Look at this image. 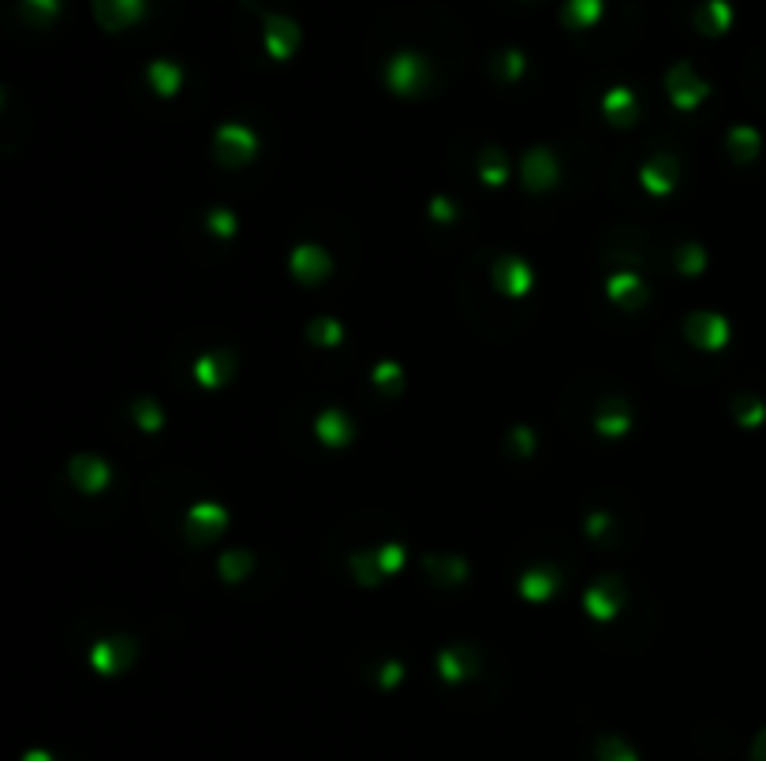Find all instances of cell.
Wrapping results in <instances>:
<instances>
[{
	"mask_svg": "<svg viewBox=\"0 0 766 761\" xmlns=\"http://www.w3.org/2000/svg\"><path fill=\"white\" fill-rule=\"evenodd\" d=\"M752 761H766V731L755 739V747H752Z\"/></svg>",
	"mask_w": 766,
	"mask_h": 761,
	"instance_id": "44",
	"label": "cell"
},
{
	"mask_svg": "<svg viewBox=\"0 0 766 761\" xmlns=\"http://www.w3.org/2000/svg\"><path fill=\"white\" fill-rule=\"evenodd\" d=\"M665 94H670L673 109L691 112V109H696L699 101L710 94V86L699 79L696 67H691V64H673L670 71H665Z\"/></svg>",
	"mask_w": 766,
	"mask_h": 761,
	"instance_id": "4",
	"label": "cell"
},
{
	"mask_svg": "<svg viewBox=\"0 0 766 761\" xmlns=\"http://www.w3.org/2000/svg\"><path fill=\"white\" fill-rule=\"evenodd\" d=\"M378 564H382L385 575L401 571V568H404V545H397V542H392V545H382V549H378Z\"/></svg>",
	"mask_w": 766,
	"mask_h": 761,
	"instance_id": "40",
	"label": "cell"
},
{
	"mask_svg": "<svg viewBox=\"0 0 766 761\" xmlns=\"http://www.w3.org/2000/svg\"><path fill=\"white\" fill-rule=\"evenodd\" d=\"M725 146H729V157L736 165H748L759 154V131H755V127H733V131L725 135Z\"/></svg>",
	"mask_w": 766,
	"mask_h": 761,
	"instance_id": "26",
	"label": "cell"
},
{
	"mask_svg": "<svg viewBox=\"0 0 766 761\" xmlns=\"http://www.w3.org/2000/svg\"><path fill=\"white\" fill-rule=\"evenodd\" d=\"M401 679H404V665H401V661H389V665L382 668V687H397Z\"/></svg>",
	"mask_w": 766,
	"mask_h": 761,
	"instance_id": "42",
	"label": "cell"
},
{
	"mask_svg": "<svg viewBox=\"0 0 766 761\" xmlns=\"http://www.w3.org/2000/svg\"><path fill=\"white\" fill-rule=\"evenodd\" d=\"M524 67H527V60L520 49H505V53H498V60H493V75H498L501 83H516L524 75Z\"/></svg>",
	"mask_w": 766,
	"mask_h": 761,
	"instance_id": "31",
	"label": "cell"
},
{
	"mask_svg": "<svg viewBox=\"0 0 766 761\" xmlns=\"http://www.w3.org/2000/svg\"><path fill=\"white\" fill-rule=\"evenodd\" d=\"M606 295L617 302V307H625V310H639V307H644V302L651 299L647 284L639 281L635 273H617V276H609V281H606Z\"/></svg>",
	"mask_w": 766,
	"mask_h": 761,
	"instance_id": "19",
	"label": "cell"
},
{
	"mask_svg": "<svg viewBox=\"0 0 766 761\" xmlns=\"http://www.w3.org/2000/svg\"><path fill=\"white\" fill-rule=\"evenodd\" d=\"M625 601H628V590H625V582L617 578V575L599 578L595 586L583 594V608L590 613V620H602V623H609L617 613H621Z\"/></svg>",
	"mask_w": 766,
	"mask_h": 761,
	"instance_id": "5",
	"label": "cell"
},
{
	"mask_svg": "<svg viewBox=\"0 0 766 761\" xmlns=\"http://www.w3.org/2000/svg\"><path fill=\"white\" fill-rule=\"evenodd\" d=\"M538 448V437H535V429L531 425H516L509 429V452L512 455H531Z\"/></svg>",
	"mask_w": 766,
	"mask_h": 761,
	"instance_id": "38",
	"label": "cell"
},
{
	"mask_svg": "<svg viewBox=\"0 0 766 761\" xmlns=\"http://www.w3.org/2000/svg\"><path fill=\"white\" fill-rule=\"evenodd\" d=\"M187 530H191V538L194 542H210L217 534H225V526H229V507L225 504H217V500H199V504H191L187 507Z\"/></svg>",
	"mask_w": 766,
	"mask_h": 761,
	"instance_id": "7",
	"label": "cell"
},
{
	"mask_svg": "<svg viewBox=\"0 0 766 761\" xmlns=\"http://www.w3.org/2000/svg\"><path fill=\"white\" fill-rule=\"evenodd\" d=\"M602 112H606V120H609L613 127H628V123L635 120V94H632L628 86H613V90H606V97H602Z\"/></svg>",
	"mask_w": 766,
	"mask_h": 761,
	"instance_id": "22",
	"label": "cell"
},
{
	"mask_svg": "<svg viewBox=\"0 0 766 761\" xmlns=\"http://www.w3.org/2000/svg\"><path fill=\"white\" fill-rule=\"evenodd\" d=\"M262 31H266V53L274 60H288L300 49V27L288 15H266Z\"/></svg>",
	"mask_w": 766,
	"mask_h": 761,
	"instance_id": "13",
	"label": "cell"
},
{
	"mask_svg": "<svg viewBox=\"0 0 766 761\" xmlns=\"http://www.w3.org/2000/svg\"><path fill=\"white\" fill-rule=\"evenodd\" d=\"M251 568H255V560H251V552H247V549H232V552H225L217 560V571H221V578H225L229 586H236L239 578L251 575Z\"/></svg>",
	"mask_w": 766,
	"mask_h": 761,
	"instance_id": "28",
	"label": "cell"
},
{
	"mask_svg": "<svg viewBox=\"0 0 766 761\" xmlns=\"http://www.w3.org/2000/svg\"><path fill=\"white\" fill-rule=\"evenodd\" d=\"M255 149H258V139L255 131H247L243 123H221L217 127V135H213V154L221 165H243V161H251L255 157Z\"/></svg>",
	"mask_w": 766,
	"mask_h": 761,
	"instance_id": "2",
	"label": "cell"
},
{
	"mask_svg": "<svg viewBox=\"0 0 766 761\" xmlns=\"http://www.w3.org/2000/svg\"><path fill=\"white\" fill-rule=\"evenodd\" d=\"M430 217L441 220V224H449V220L456 217V206H453L449 198H434V201H430Z\"/></svg>",
	"mask_w": 766,
	"mask_h": 761,
	"instance_id": "41",
	"label": "cell"
},
{
	"mask_svg": "<svg viewBox=\"0 0 766 761\" xmlns=\"http://www.w3.org/2000/svg\"><path fill=\"white\" fill-rule=\"evenodd\" d=\"M131 415H135L139 429H146V434H154V429H161V422H165V418H161V407H158L154 399H139Z\"/></svg>",
	"mask_w": 766,
	"mask_h": 761,
	"instance_id": "37",
	"label": "cell"
},
{
	"mask_svg": "<svg viewBox=\"0 0 766 761\" xmlns=\"http://www.w3.org/2000/svg\"><path fill=\"white\" fill-rule=\"evenodd\" d=\"M206 228L217 236V239H232L236 232H239V220H236V213L232 210H225V206H213L210 213H206Z\"/></svg>",
	"mask_w": 766,
	"mask_h": 761,
	"instance_id": "33",
	"label": "cell"
},
{
	"mask_svg": "<svg viewBox=\"0 0 766 761\" xmlns=\"http://www.w3.org/2000/svg\"><path fill=\"white\" fill-rule=\"evenodd\" d=\"M437 668L445 683H464L479 672V653L472 646H449L437 653Z\"/></svg>",
	"mask_w": 766,
	"mask_h": 761,
	"instance_id": "15",
	"label": "cell"
},
{
	"mask_svg": "<svg viewBox=\"0 0 766 761\" xmlns=\"http://www.w3.org/2000/svg\"><path fill=\"white\" fill-rule=\"evenodd\" d=\"M146 15V0H94V19L105 31H128Z\"/></svg>",
	"mask_w": 766,
	"mask_h": 761,
	"instance_id": "12",
	"label": "cell"
},
{
	"mask_svg": "<svg viewBox=\"0 0 766 761\" xmlns=\"http://www.w3.org/2000/svg\"><path fill=\"white\" fill-rule=\"evenodd\" d=\"M599 19H602V0H568L564 4V22L576 31L595 27Z\"/></svg>",
	"mask_w": 766,
	"mask_h": 761,
	"instance_id": "27",
	"label": "cell"
},
{
	"mask_svg": "<svg viewBox=\"0 0 766 761\" xmlns=\"http://www.w3.org/2000/svg\"><path fill=\"white\" fill-rule=\"evenodd\" d=\"M599 761H635V750L617 735H606V739H599Z\"/></svg>",
	"mask_w": 766,
	"mask_h": 761,
	"instance_id": "35",
	"label": "cell"
},
{
	"mask_svg": "<svg viewBox=\"0 0 766 761\" xmlns=\"http://www.w3.org/2000/svg\"><path fill=\"white\" fill-rule=\"evenodd\" d=\"M673 262H677V273L696 276V273H703V269H707V254H703V246H699V243H684V246H677Z\"/></svg>",
	"mask_w": 766,
	"mask_h": 761,
	"instance_id": "32",
	"label": "cell"
},
{
	"mask_svg": "<svg viewBox=\"0 0 766 761\" xmlns=\"http://www.w3.org/2000/svg\"><path fill=\"white\" fill-rule=\"evenodd\" d=\"M333 262H329V254L322 246H314V243H303V246H295L292 250V276L295 281H303V284H322L326 276H329Z\"/></svg>",
	"mask_w": 766,
	"mask_h": 761,
	"instance_id": "14",
	"label": "cell"
},
{
	"mask_svg": "<svg viewBox=\"0 0 766 761\" xmlns=\"http://www.w3.org/2000/svg\"><path fill=\"white\" fill-rule=\"evenodd\" d=\"M479 180L486 187H501L509 184V157H505V149L501 146H482V154H479Z\"/></svg>",
	"mask_w": 766,
	"mask_h": 761,
	"instance_id": "23",
	"label": "cell"
},
{
	"mask_svg": "<svg viewBox=\"0 0 766 761\" xmlns=\"http://www.w3.org/2000/svg\"><path fill=\"white\" fill-rule=\"evenodd\" d=\"M374 385H378L382 392H401L404 370H401L397 363H378V366H374Z\"/></svg>",
	"mask_w": 766,
	"mask_h": 761,
	"instance_id": "36",
	"label": "cell"
},
{
	"mask_svg": "<svg viewBox=\"0 0 766 761\" xmlns=\"http://www.w3.org/2000/svg\"><path fill=\"white\" fill-rule=\"evenodd\" d=\"M696 22H699V31L703 34H725L729 31V22H733V8H729V0H707V4L699 8V15H696Z\"/></svg>",
	"mask_w": 766,
	"mask_h": 761,
	"instance_id": "24",
	"label": "cell"
},
{
	"mask_svg": "<svg viewBox=\"0 0 766 761\" xmlns=\"http://www.w3.org/2000/svg\"><path fill=\"white\" fill-rule=\"evenodd\" d=\"M733 411H736V422L740 425H759L766 418V407H762L755 396H736L733 399Z\"/></svg>",
	"mask_w": 766,
	"mask_h": 761,
	"instance_id": "34",
	"label": "cell"
},
{
	"mask_svg": "<svg viewBox=\"0 0 766 761\" xmlns=\"http://www.w3.org/2000/svg\"><path fill=\"white\" fill-rule=\"evenodd\" d=\"M520 175H524V187H527V191H550V187L561 180V168H557L554 149H546V146H531L527 154H524Z\"/></svg>",
	"mask_w": 766,
	"mask_h": 761,
	"instance_id": "8",
	"label": "cell"
},
{
	"mask_svg": "<svg viewBox=\"0 0 766 761\" xmlns=\"http://www.w3.org/2000/svg\"><path fill=\"white\" fill-rule=\"evenodd\" d=\"M68 478H71V486H76L79 493L90 497V493H102V489L109 486L113 470H109L105 460H97V455H90V452H79V455H71Z\"/></svg>",
	"mask_w": 766,
	"mask_h": 761,
	"instance_id": "9",
	"label": "cell"
},
{
	"mask_svg": "<svg viewBox=\"0 0 766 761\" xmlns=\"http://www.w3.org/2000/svg\"><path fill=\"white\" fill-rule=\"evenodd\" d=\"M606 526H609V515H602V512H599V515H590V519H587V534H590V538H602V534H606Z\"/></svg>",
	"mask_w": 766,
	"mask_h": 761,
	"instance_id": "43",
	"label": "cell"
},
{
	"mask_svg": "<svg viewBox=\"0 0 766 761\" xmlns=\"http://www.w3.org/2000/svg\"><path fill=\"white\" fill-rule=\"evenodd\" d=\"M535 284V273L524 258H498L493 262V288L509 299H524Z\"/></svg>",
	"mask_w": 766,
	"mask_h": 761,
	"instance_id": "11",
	"label": "cell"
},
{
	"mask_svg": "<svg viewBox=\"0 0 766 761\" xmlns=\"http://www.w3.org/2000/svg\"><path fill=\"white\" fill-rule=\"evenodd\" d=\"M23 12H27L31 22H49L60 12V0H23Z\"/></svg>",
	"mask_w": 766,
	"mask_h": 761,
	"instance_id": "39",
	"label": "cell"
},
{
	"mask_svg": "<svg viewBox=\"0 0 766 761\" xmlns=\"http://www.w3.org/2000/svg\"><path fill=\"white\" fill-rule=\"evenodd\" d=\"M239 370V359L236 351L229 347H217V351H206L199 363H194V380H199L203 389H221L225 380H232Z\"/></svg>",
	"mask_w": 766,
	"mask_h": 761,
	"instance_id": "10",
	"label": "cell"
},
{
	"mask_svg": "<svg viewBox=\"0 0 766 761\" xmlns=\"http://www.w3.org/2000/svg\"><path fill=\"white\" fill-rule=\"evenodd\" d=\"M314 434H318V441H322L326 448H344V444L356 441V425H352V418L344 415V411L326 407L322 415H318V422H314Z\"/></svg>",
	"mask_w": 766,
	"mask_h": 761,
	"instance_id": "17",
	"label": "cell"
},
{
	"mask_svg": "<svg viewBox=\"0 0 766 761\" xmlns=\"http://www.w3.org/2000/svg\"><path fill=\"white\" fill-rule=\"evenodd\" d=\"M639 180H644V187L654 198H665V194L677 187V180H680V165L670 154H658L654 161H647L644 168H639Z\"/></svg>",
	"mask_w": 766,
	"mask_h": 761,
	"instance_id": "16",
	"label": "cell"
},
{
	"mask_svg": "<svg viewBox=\"0 0 766 761\" xmlns=\"http://www.w3.org/2000/svg\"><path fill=\"white\" fill-rule=\"evenodd\" d=\"M23 761H53V757H49L45 750H31V754H27V757H23Z\"/></svg>",
	"mask_w": 766,
	"mask_h": 761,
	"instance_id": "45",
	"label": "cell"
},
{
	"mask_svg": "<svg viewBox=\"0 0 766 761\" xmlns=\"http://www.w3.org/2000/svg\"><path fill=\"white\" fill-rule=\"evenodd\" d=\"M352 575H356L359 586L374 590L378 582L385 578V571H382V564H378V552H356V556H352Z\"/></svg>",
	"mask_w": 766,
	"mask_h": 761,
	"instance_id": "30",
	"label": "cell"
},
{
	"mask_svg": "<svg viewBox=\"0 0 766 761\" xmlns=\"http://www.w3.org/2000/svg\"><path fill=\"white\" fill-rule=\"evenodd\" d=\"M684 336L699 351H722L729 340V321L722 314H688L684 318Z\"/></svg>",
	"mask_w": 766,
	"mask_h": 761,
	"instance_id": "6",
	"label": "cell"
},
{
	"mask_svg": "<svg viewBox=\"0 0 766 761\" xmlns=\"http://www.w3.org/2000/svg\"><path fill=\"white\" fill-rule=\"evenodd\" d=\"M595 429L602 437H609V441H617V437H625L628 429H632V407L625 399H602L599 403V411H595Z\"/></svg>",
	"mask_w": 766,
	"mask_h": 761,
	"instance_id": "18",
	"label": "cell"
},
{
	"mask_svg": "<svg viewBox=\"0 0 766 761\" xmlns=\"http://www.w3.org/2000/svg\"><path fill=\"white\" fill-rule=\"evenodd\" d=\"M146 79H150V86L161 97H172V94H180V86H184V71L176 64H168V60H154L150 67H146Z\"/></svg>",
	"mask_w": 766,
	"mask_h": 761,
	"instance_id": "25",
	"label": "cell"
},
{
	"mask_svg": "<svg viewBox=\"0 0 766 761\" xmlns=\"http://www.w3.org/2000/svg\"><path fill=\"white\" fill-rule=\"evenodd\" d=\"M427 79H430V64H427V57L411 53V49H401V53L389 57V64H385V86L401 97L419 94L427 86Z\"/></svg>",
	"mask_w": 766,
	"mask_h": 761,
	"instance_id": "1",
	"label": "cell"
},
{
	"mask_svg": "<svg viewBox=\"0 0 766 761\" xmlns=\"http://www.w3.org/2000/svg\"><path fill=\"white\" fill-rule=\"evenodd\" d=\"M307 340H311L314 347H322V351H333V347L344 340V328H340L337 318H314V321L307 325Z\"/></svg>",
	"mask_w": 766,
	"mask_h": 761,
	"instance_id": "29",
	"label": "cell"
},
{
	"mask_svg": "<svg viewBox=\"0 0 766 761\" xmlns=\"http://www.w3.org/2000/svg\"><path fill=\"white\" fill-rule=\"evenodd\" d=\"M423 571L437 586H456L467 578V560L464 556H423Z\"/></svg>",
	"mask_w": 766,
	"mask_h": 761,
	"instance_id": "21",
	"label": "cell"
},
{
	"mask_svg": "<svg viewBox=\"0 0 766 761\" xmlns=\"http://www.w3.org/2000/svg\"><path fill=\"white\" fill-rule=\"evenodd\" d=\"M557 586H561V575H557V568H550V564H538V568L524 571V578H520V594H524L527 601H550Z\"/></svg>",
	"mask_w": 766,
	"mask_h": 761,
	"instance_id": "20",
	"label": "cell"
},
{
	"mask_svg": "<svg viewBox=\"0 0 766 761\" xmlns=\"http://www.w3.org/2000/svg\"><path fill=\"white\" fill-rule=\"evenodd\" d=\"M135 653H139L135 639H128V634H109V639L90 646V668L97 676H116L135 661Z\"/></svg>",
	"mask_w": 766,
	"mask_h": 761,
	"instance_id": "3",
	"label": "cell"
}]
</instances>
